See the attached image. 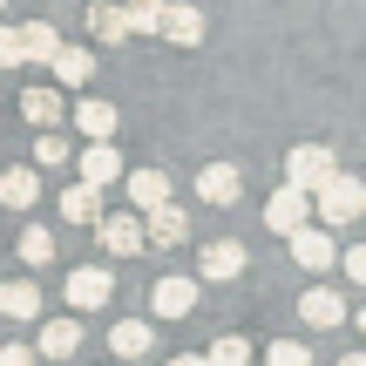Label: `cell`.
<instances>
[{"instance_id": "6da1fadb", "label": "cell", "mask_w": 366, "mask_h": 366, "mask_svg": "<svg viewBox=\"0 0 366 366\" xmlns=\"http://www.w3.org/2000/svg\"><path fill=\"white\" fill-rule=\"evenodd\" d=\"M312 204H319V217H326V224H353L360 210H366V183L346 177V170H332V177L312 190Z\"/></svg>"}, {"instance_id": "7a4b0ae2", "label": "cell", "mask_w": 366, "mask_h": 366, "mask_svg": "<svg viewBox=\"0 0 366 366\" xmlns=\"http://www.w3.org/2000/svg\"><path fill=\"white\" fill-rule=\"evenodd\" d=\"M61 299L75 305V312H102V305L116 299V278H109L102 264H75V272H68V285H61Z\"/></svg>"}, {"instance_id": "3957f363", "label": "cell", "mask_w": 366, "mask_h": 366, "mask_svg": "<svg viewBox=\"0 0 366 366\" xmlns=\"http://www.w3.org/2000/svg\"><path fill=\"white\" fill-rule=\"evenodd\" d=\"M237 272H244V244H237V237H210V244H197V278H204V285H231Z\"/></svg>"}, {"instance_id": "277c9868", "label": "cell", "mask_w": 366, "mask_h": 366, "mask_svg": "<svg viewBox=\"0 0 366 366\" xmlns=\"http://www.w3.org/2000/svg\"><path fill=\"white\" fill-rule=\"evenodd\" d=\"M332 170H340V163H332V149H326V143H299V149L285 157V177H292V190H305V197H312V190H319V183H326Z\"/></svg>"}, {"instance_id": "5b68a950", "label": "cell", "mask_w": 366, "mask_h": 366, "mask_svg": "<svg viewBox=\"0 0 366 366\" xmlns=\"http://www.w3.org/2000/svg\"><path fill=\"white\" fill-rule=\"evenodd\" d=\"M299 319H305L312 332H332V326H346L353 312H346V292H340V285H312V292L299 299Z\"/></svg>"}, {"instance_id": "8992f818", "label": "cell", "mask_w": 366, "mask_h": 366, "mask_svg": "<svg viewBox=\"0 0 366 366\" xmlns=\"http://www.w3.org/2000/svg\"><path fill=\"white\" fill-rule=\"evenodd\" d=\"M190 237V217H183V204H157L143 210V251H170Z\"/></svg>"}, {"instance_id": "52a82bcc", "label": "cell", "mask_w": 366, "mask_h": 366, "mask_svg": "<svg viewBox=\"0 0 366 366\" xmlns=\"http://www.w3.org/2000/svg\"><path fill=\"white\" fill-rule=\"evenodd\" d=\"M197 190H204V204H237V197H244V170H237V163H204V170H197Z\"/></svg>"}, {"instance_id": "ba28073f", "label": "cell", "mask_w": 366, "mask_h": 366, "mask_svg": "<svg viewBox=\"0 0 366 366\" xmlns=\"http://www.w3.org/2000/svg\"><path fill=\"white\" fill-rule=\"evenodd\" d=\"M75 170H81L89 190H109V183H122V157H116V143H89L75 157Z\"/></svg>"}, {"instance_id": "9c48e42d", "label": "cell", "mask_w": 366, "mask_h": 366, "mask_svg": "<svg viewBox=\"0 0 366 366\" xmlns=\"http://www.w3.org/2000/svg\"><path fill=\"white\" fill-rule=\"evenodd\" d=\"M292 258H299L305 272H332L340 244H332V231H312V224H299V231H292Z\"/></svg>"}, {"instance_id": "30bf717a", "label": "cell", "mask_w": 366, "mask_h": 366, "mask_svg": "<svg viewBox=\"0 0 366 366\" xmlns=\"http://www.w3.org/2000/svg\"><path fill=\"white\" fill-rule=\"evenodd\" d=\"M109 353H116V360H149V353H157L149 319H116V326H109Z\"/></svg>"}, {"instance_id": "8fae6325", "label": "cell", "mask_w": 366, "mask_h": 366, "mask_svg": "<svg viewBox=\"0 0 366 366\" xmlns=\"http://www.w3.org/2000/svg\"><path fill=\"white\" fill-rule=\"evenodd\" d=\"M305 217H312V197H305V190H292V183H285V190L272 197V204H264V224H272L278 237H292V231H299Z\"/></svg>"}, {"instance_id": "7c38bea8", "label": "cell", "mask_w": 366, "mask_h": 366, "mask_svg": "<svg viewBox=\"0 0 366 366\" xmlns=\"http://www.w3.org/2000/svg\"><path fill=\"white\" fill-rule=\"evenodd\" d=\"M197 305V278H157L149 285V312L157 319H183Z\"/></svg>"}, {"instance_id": "4fadbf2b", "label": "cell", "mask_w": 366, "mask_h": 366, "mask_svg": "<svg viewBox=\"0 0 366 366\" xmlns=\"http://www.w3.org/2000/svg\"><path fill=\"white\" fill-rule=\"evenodd\" d=\"M157 34H163V41H177V48H197V41H204V14H197L190 0H177V7H163Z\"/></svg>"}, {"instance_id": "5bb4252c", "label": "cell", "mask_w": 366, "mask_h": 366, "mask_svg": "<svg viewBox=\"0 0 366 366\" xmlns=\"http://www.w3.org/2000/svg\"><path fill=\"white\" fill-rule=\"evenodd\" d=\"M122 190H129L136 217L157 210V204H170V177H163V170H122Z\"/></svg>"}, {"instance_id": "9a60e30c", "label": "cell", "mask_w": 366, "mask_h": 366, "mask_svg": "<svg viewBox=\"0 0 366 366\" xmlns=\"http://www.w3.org/2000/svg\"><path fill=\"white\" fill-rule=\"evenodd\" d=\"M95 231H102V244L116 251V258H136V251H143V217H95Z\"/></svg>"}, {"instance_id": "2e32d148", "label": "cell", "mask_w": 366, "mask_h": 366, "mask_svg": "<svg viewBox=\"0 0 366 366\" xmlns=\"http://www.w3.org/2000/svg\"><path fill=\"white\" fill-rule=\"evenodd\" d=\"M75 129L89 136V143H116V109L95 102V95H81V102H75Z\"/></svg>"}, {"instance_id": "e0dca14e", "label": "cell", "mask_w": 366, "mask_h": 366, "mask_svg": "<svg viewBox=\"0 0 366 366\" xmlns=\"http://www.w3.org/2000/svg\"><path fill=\"white\" fill-rule=\"evenodd\" d=\"M75 346H81V326H75V319H48L34 353H41V360H75Z\"/></svg>"}, {"instance_id": "ac0fdd59", "label": "cell", "mask_w": 366, "mask_h": 366, "mask_svg": "<svg viewBox=\"0 0 366 366\" xmlns=\"http://www.w3.org/2000/svg\"><path fill=\"white\" fill-rule=\"evenodd\" d=\"M0 312H7V319H41V285H34V278L0 285Z\"/></svg>"}, {"instance_id": "d6986e66", "label": "cell", "mask_w": 366, "mask_h": 366, "mask_svg": "<svg viewBox=\"0 0 366 366\" xmlns=\"http://www.w3.org/2000/svg\"><path fill=\"white\" fill-rule=\"evenodd\" d=\"M21 116L34 122V129H54V122L68 116V102H61L54 89H27V95H21Z\"/></svg>"}, {"instance_id": "ffe728a7", "label": "cell", "mask_w": 366, "mask_h": 366, "mask_svg": "<svg viewBox=\"0 0 366 366\" xmlns=\"http://www.w3.org/2000/svg\"><path fill=\"white\" fill-rule=\"evenodd\" d=\"M41 197V170H0V204L7 210H27Z\"/></svg>"}, {"instance_id": "44dd1931", "label": "cell", "mask_w": 366, "mask_h": 366, "mask_svg": "<svg viewBox=\"0 0 366 366\" xmlns=\"http://www.w3.org/2000/svg\"><path fill=\"white\" fill-rule=\"evenodd\" d=\"M61 217H68V224H95V217H102V190H89V183L61 190Z\"/></svg>"}, {"instance_id": "7402d4cb", "label": "cell", "mask_w": 366, "mask_h": 366, "mask_svg": "<svg viewBox=\"0 0 366 366\" xmlns=\"http://www.w3.org/2000/svg\"><path fill=\"white\" fill-rule=\"evenodd\" d=\"M81 27H89V34L102 41V48H116V41H129V34H122V7H102V0H89V21H81Z\"/></svg>"}, {"instance_id": "603a6c76", "label": "cell", "mask_w": 366, "mask_h": 366, "mask_svg": "<svg viewBox=\"0 0 366 366\" xmlns=\"http://www.w3.org/2000/svg\"><path fill=\"white\" fill-rule=\"evenodd\" d=\"M54 251H61V244H54L48 224H27V231H21V264H34V272H41V264H54Z\"/></svg>"}, {"instance_id": "cb8c5ba5", "label": "cell", "mask_w": 366, "mask_h": 366, "mask_svg": "<svg viewBox=\"0 0 366 366\" xmlns=\"http://www.w3.org/2000/svg\"><path fill=\"white\" fill-rule=\"evenodd\" d=\"M54 48H61V34L54 27H21V61H54Z\"/></svg>"}, {"instance_id": "d4e9b609", "label": "cell", "mask_w": 366, "mask_h": 366, "mask_svg": "<svg viewBox=\"0 0 366 366\" xmlns=\"http://www.w3.org/2000/svg\"><path fill=\"white\" fill-rule=\"evenodd\" d=\"M89 75H95L89 48H54V81H89Z\"/></svg>"}, {"instance_id": "484cf974", "label": "cell", "mask_w": 366, "mask_h": 366, "mask_svg": "<svg viewBox=\"0 0 366 366\" xmlns=\"http://www.w3.org/2000/svg\"><path fill=\"white\" fill-rule=\"evenodd\" d=\"M157 21H163V0H129L122 7V34H157Z\"/></svg>"}, {"instance_id": "4316f807", "label": "cell", "mask_w": 366, "mask_h": 366, "mask_svg": "<svg viewBox=\"0 0 366 366\" xmlns=\"http://www.w3.org/2000/svg\"><path fill=\"white\" fill-rule=\"evenodd\" d=\"M68 163V143L54 129H34V170H61Z\"/></svg>"}, {"instance_id": "83f0119b", "label": "cell", "mask_w": 366, "mask_h": 366, "mask_svg": "<svg viewBox=\"0 0 366 366\" xmlns=\"http://www.w3.org/2000/svg\"><path fill=\"white\" fill-rule=\"evenodd\" d=\"M204 366H251V346L237 340V332H224V340H217V346L204 353Z\"/></svg>"}, {"instance_id": "f1b7e54d", "label": "cell", "mask_w": 366, "mask_h": 366, "mask_svg": "<svg viewBox=\"0 0 366 366\" xmlns=\"http://www.w3.org/2000/svg\"><path fill=\"white\" fill-rule=\"evenodd\" d=\"M264 366H312V353L299 340H278V346H264Z\"/></svg>"}, {"instance_id": "f546056e", "label": "cell", "mask_w": 366, "mask_h": 366, "mask_svg": "<svg viewBox=\"0 0 366 366\" xmlns=\"http://www.w3.org/2000/svg\"><path fill=\"white\" fill-rule=\"evenodd\" d=\"M332 264H340V272L353 278V285H366V251H360V244H353V251H340V258H332Z\"/></svg>"}, {"instance_id": "4dcf8cb0", "label": "cell", "mask_w": 366, "mask_h": 366, "mask_svg": "<svg viewBox=\"0 0 366 366\" xmlns=\"http://www.w3.org/2000/svg\"><path fill=\"white\" fill-rule=\"evenodd\" d=\"M0 68H21V27H0Z\"/></svg>"}, {"instance_id": "1f68e13d", "label": "cell", "mask_w": 366, "mask_h": 366, "mask_svg": "<svg viewBox=\"0 0 366 366\" xmlns=\"http://www.w3.org/2000/svg\"><path fill=\"white\" fill-rule=\"evenodd\" d=\"M0 366H34V346H0Z\"/></svg>"}, {"instance_id": "d6a6232c", "label": "cell", "mask_w": 366, "mask_h": 366, "mask_svg": "<svg viewBox=\"0 0 366 366\" xmlns=\"http://www.w3.org/2000/svg\"><path fill=\"white\" fill-rule=\"evenodd\" d=\"M170 366H204V353H177V360H170Z\"/></svg>"}, {"instance_id": "836d02e7", "label": "cell", "mask_w": 366, "mask_h": 366, "mask_svg": "<svg viewBox=\"0 0 366 366\" xmlns=\"http://www.w3.org/2000/svg\"><path fill=\"white\" fill-rule=\"evenodd\" d=\"M340 366H366V353H346V360H340Z\"/></svg>"}, {"instance_id": "e575fe53", "label": "cell", "mask_w": 366, "mask_h": 366, "mask_svg": "<svg viewBox=\"0 0 366 366\" xmlns=\"http://www.w3.org/2000/svg\"><path fill=\"white\" fill-rule=\"evenodd\" d=\"M0 7H7V0H0Z\"/></svg>"}]
</instances>
